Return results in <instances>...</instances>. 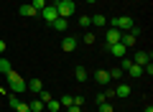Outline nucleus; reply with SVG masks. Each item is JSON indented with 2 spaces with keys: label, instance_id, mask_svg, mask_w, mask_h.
Returning a JSON list of instances; mask_svg holds the SVG:
<instances>
[{
  "label": "nucleus",
  "instance_id": "nucleus-1",
  "mask_svg": "<svg viewBox=\"0 0 153 112\" xmlns=\"http://www.w3.org/2000/svg\"><path fill=\"white\" fill-rule=\"evenodd\" d=\"M5 79H8V84H10V92H13V94H23V92L28 89L26 79H23V76L18 74V71H13V69L5 74Z\"/></svg>",
  "mask_w": 153,
  "mask_h": 112
},
{
  "label": "nucleus",
  "instance_id": "nucleus-2",
  "mask_svg": "<svg viewBox=\"0 0 153 112\" xmlns=\"http://www.w3.org/2000/svg\"><path fill=\"white\" fill-rule=\"evenodd\" d=\"M54 8H56V13H59V18H69V16H74V10H76V5L71 0H54Z\"/></svg>",
  "mask_w": 153,
  "mask_h": 112
},
{
  "label": "nucleus",
  "instance_id": "nucleus-3",
  "mask_svg": "<svg viewBox=\"0 0 153 112\" xmlns=\"http://www.w3.org/2000/svg\"><path fill=\"white\" fill-rule=\"evenodd\" d=\"M112 26L117 28V31H123V33H125V31H130V28L135 26V23H133V18H130V16H117V18L112 21Z\"/></svg>",
  "mask_w": 153,
  "mask_h": 112
},
{
  "label": "nucleus",
  "instance_id": "nucleus-4",
  "mask_svg": "<svg viewBox=\"0 0 153 112\" xmlns=\"http://www.w3.org/2000/svg\"><path fill=\"white\" fill-rule=\"evenodd\" d=\"M38 16H41V18H44V21H46V23H49V26H51V23H54L56 18H59V13H56V8H54V3H51V5H46V8H41V10H38Z\"/></svg>",
  "mask_w": 153,
  "mask_h": 112
},
{
  "label": "nucleus",
  "instance_id": "nucleus-5",
  "mask_svg": "<svg viewBox=\"0 0 153 112\" xmlns=\"http://www.w3.org/2000/svg\"><path fill=\"white\" fill-rule=\"evenodd\" d=\"M130 61H133V64H138V66H148V64H151V53H148V51H138Z\"/></svg>",
  "mask_w": 153,
  "mask_h": 112
},
{
  "label": "nucleus",
  "instance_id": "nucleus-6",
  "mask_svg": "<svg viewBox=\"0 0 153 112\" xmlns=\"http://www.w3.org/2000/svg\"><path fill=\"white\" fill-rule=\"evenodd\" d=\"M105 48H107V53H112V56H125V53H128V48L123 46L120 41H117V43H112V46H105Z\"/></svg>",
  "mask_w": 153,
  "mask_h": 112
},
{
  "label": "nucleus",
  "instance_id": "nucleus-7",
  "mask_svg": "<svg viewBox=\"0 0 153 112\" xmlns=\"http://www.w3.org/2000/svg\"><path fill=\"white\" fill-rule=\"evenodd\" d=\"M51 28H54L56 33H66V28H69V18H56V21L51 23Z\"/></svg>",
  "mask_w": 153,
  "mask_h": 112
},
{
  "label": "nucleus",
  "instance_id": "nucleus-8",
  "mask_svg": "<svg viewBox=\"0 0 153 112\" xmlns=\"http://www.w3.org/2000/svg\"><path fill=\"white\" fill-rule=\"evenodd\" d=\"M120 36H123V31H117V28H110V31H107V43H105V46H112V43H117V41H120Z\"/></svg>",
  "mask_w": 153,
  "mask_h": 112
},
{
  "label": "nucleus",
  "instance_id": "nucleus-9",
  "mask_svg": "<svg viewBox=\"0 0 153 112\" xmlns=\"http://www.w3.org/2000/svg\"><path fill=\"white\" fill-rule=\"evenodd\" d=\"M61 48H64L66 53H71L76 48V38L74 36H64V41H61Z\"/></svg>",
  "mask_w": 153,
  "mask_h": 112
},
{
  "label": "nucleus",
  "instance_id": "nucleus-10",
  "mask_svg": "<svg viewBox=\"0 0 153 112\" xmlns=\"http://www.w3.org/2000/svg\"><path fill=\"white\" fill-rule=\"evenodd\" d=\"M21 16H26V18H33V16H38V10L31 5V3H23V5H21Z\"/></svg>",
  "mask_w": 153,
  "mask_h": 112
},
{
  "label": "nucleus",
  "instance_id": "nucleus-11",
  "mask_svg": "<svg viewBox=\"0 0 153 112\" xmlns=\"http://www.w3.org/2000/svg\"><path fill=\"white\" fill-rule=\"evenodd\" d=\"M94 79H97V84H107V82H110V71L107 69H100L97 74H94Z\"/></svg>",
  "mask_w": 153,
  "mask_h": 112
},
{
  "label": "nucleus",
  "instance_id": "nucleus-12",
  "mask_svg": "<svg viewBox=\"0 0 153 112\" xmlns=\"http://www.w3.org/2000/svg\"><path fill=\"white\" fill-rule=\"evenodd\" d=\"M74 79L76 82H87V69H84V66H76L74 69Z\"/></svg>",
  "mask_w": 153,
  "mask_h": 112
},
{
  "label": "nucleus",
  "instance_id": "nucleus-13",
  "mask_svg": "<svg viewBox=\"0 0 153 112\" xmlns=\"http://www.w3.org/2000/svg\"><path fill=\"white\" fill-rule=\"evenodd\" d=\"M46 107H49V112H61V102H59V99H54V97L46 102Z\"/></svg>",
  "mask_w": 153,
  "mask_h": 112
},
{
  "label": "nucleus",
  "instance_id": "nucleus-14",
  "mask_svg": "<svg viewBox=\"0 0 153 112\" xmlns=\"http://www.w3.org/2000/svg\"><path fill=\"white\" fill-rule=\"evenodd\" d=\"M28 89H31V92H36V94H38V92L44 89V84H41V79H31V82H28Z\"/></svg>",
  "mask_w": 153,
  "mask_h": 112
},
{
  "label": "nucleus",
  "instance_id": "nucleus-15",
  "mask_svg": "<svg viewBox=\"0 0 153 112\" xmlns=\"http://www.w3.org/2000/svg\"><path fill=\"white\" fill-rule=\"evenodd\" d=\"M115 97H130V87H128V84H120L117 89H115Z\"/></svg>",
  "mask_w": 153,
  "mask_h": 112
},
{
  "label": "nucleus",
  "instance_id": "nucleus-16",
  "mask_svg": "<svg viewBox=\"0 0 153 112\" xmlns=\"http://www.w3.org/2000/svg\"><path fill=\"white\" fill-rule=\"evenodd\" d=\"M28 107H31V112H41V110H44V102H41V99L36 97L33 102H28Z\"/></svg>",
  "mask_w": 153,
  "mask_h": 112
},
{
  "label": "nucleus",
  "instance_id": "nucleus-17",
  "mask_svg": "<svg viewBox=\"0 0 153 112\" xmlns=\"http://www.w3.org/2000/svg\"><path fill=\"white\" fill-rule=\"evenodd\" d=\"M10 69H13V66H10V61H8L5 56H0V71H3V74H8Z\"/></svg>",
  "mask_w": 153,
  "mask_h": 112
},
{
  "label": "nucleus",
  "instance_id": "nucleus-18",
  "mask_svg": "<svg viewBox=\"0 0 153 112\" xmlns=\"http://www.w3.org/2000/svg\"><path fill=\"white\" fill-rule=\"evenodd\" d=\"M92 26H107V18L105 16H92Z\"/></svg>",
  "mask_w": 153,
  "mask_h": 112
},
{
  "label": "nucleus",
  "instance_id": "nucleus-19",
  "mask_svg": "<svg viewBox=\"0 0 153 112\" xmlns=\"http://www.w3.org/2000/svg\"><path fill=\"white\" fill-rule=\"evenodd\" d=\"M79 26H82V28H89V26H92V16H82V18H79Z\"/></svg>",
  "mask_w": 153,
  "mask_h": 112
},
{
  "label": "nucleus",
  "instance_id": "nucleus-20",
  "mask_svg": "<svg viewBox=\"0 0 153 112\" xmlns=\"http://www.w3.org/2000/svg\"><path fill=\"white\" fill-rule=\"evenodd\" d=\"M61 107H71V105H74V97H69V94H64V97H61Z\"/></svg>",
  "mask_w": 153,
  "mask_h": 112
},
{
  "label": "nucleus",
  "instance_id": "nucleus-21",
  "mask_svg": "<svg viewBox=\"0 0 153 112\" xmlns=\"http://www.w3.org/2000/svg\"><path fill=\"white\" fill-rule=\"evenodd\" d=\"M123 74H125V71H123L120 66H117V69H110V79H120Z\"/></svg>",
  "mask_w": 153,
  "mask_h": 112
},
{
  "label": "nucleus",
  "instance_id": "nucleus-22",
  "mask_svg": "<svg viewBox=\"0 0 153 112\" xmlns=\"http://www.w3.org/2000/svg\"><path fill=\"white\" fill-rule=\"evenodd\" d=\"M16 112H31L28 102H18V105H16Z\"/></svg>",
  "mask_w": 153,
  "mask_h": 112
},
{
  "label": "nucleus",
  "instance_id": "nucleus-23",
  "mask_svg": "<svg viewBox=\"0 0 153 112\" xmlns=\"http://www.w3.org/2000/svg\"><path fill=\"white\" fill-rule=\"evenodd\" d=\"M38 99H41V102H44V105H46V102L51 99V94H49V92H46V89H41V92H38Z\"/></svg>",
  "mask_w": 153,
  "mask_h": 112
},
{
  "label": "nucleus",
  "instance_id": "nucleus-24",
  "mask_svg": "<svg viewBox=\"0 0 153 112\" xmlns=\"http://www.w3.org/2000/svg\"><path fill=\"white\" fill-rule=\"evenodd\" d=\"M31 5L36 8V10H41V8H46V0H31Z\"/></svg>",
  "mask_w": 153,
  "mask_h": 112
},
{
  "label": "nucleus",
  "instance_id": "nucleus-25",
  "mask_svg": "<svg viewBox=\"0 0 153 112\" xmlns=\"http://www.w3.org/2000/svg\"><path fill=\"white\" fill-rule=\"evenodd\" d=\"M94 102H97V105H102V102H107V94H105V92H100V94H94Z\"/></svg>",
  "mask_w": 153,
  "mask_h": 112
},
{
  "label": "nucleus",
  "instance_id": "nucleus-26",
  "mask_svg": "<svg viewBox=\"0 0 153 112\" xmlns=\"http://www.w3.org/2000/svg\"><path fill=\"white\" fill-rule=\"evenodd\" d=\"M8 102H10V107H13V110H16V105H18V102H21V99H18V94H8Z\"/></svg>",
  "mask_w": 153,
  "mask_h": 112
},
{
  "label": "nucleus",
  "instance_id": "nucleus-27",
  "mask_svg": "<svg viewBox=\"0 0 153 112\" xmlns=\"http://www.w3.org/2000/svg\"><path fill=\"white\" fill-rule=\"evenodd\" d=\"M100 112H112V105H110V102H102V105H100Z\"/></svg>",
  "mask_w": 153,
  "mask_h": 112
},
{
  "label": "nucleus",
  "instance_id": "nucleus-28",
  "mask_svg": "<svg viewBox=\"0 0 153 112\" xmlns=\"http://www.w3.org/2000/svg\"><path fill=\"white\" fill-rule=\"evenodd\" d=\"M84 43H87V46H89V43H94V36L89 31H87V36H84Z\"/></svg>",
  "mask_w": 153,
  "mask_h": 112
},
{
  "label": "nucleus",
  "instance_id": "nucleus-29",
  "mask_svg": "<svg viewBox=\"0 0 153 112\" xmlns=\"http://www.w3.org/2000/svg\"><path fill=\"white\" fill-rule=\"evenodd\" d=\"M66 112H82V107H76V105H71V107H66Z\"/></svg>",
  "mask_w": 153,
  "mask_h": 112
},
{
  "label": "nucleus",
  "instance_id": "nucleus-30",
  "mask_svg": "<svg viewBox=\"0 0 153 112\" xmlns=\"http://www.w3.org/2000/svg\"><path fill=\"white\" fill-rule=\"evenodd\" d=\"M0 53H5V41H0Z\"/></svg>",
  "mask_w": 153,
  "mask_h": 112
},
{
  "label": "nucleus",
  "instance_id": "nucleus-31",
  "mask_svg": "<svg viewBox=\"0 0 153 112\" xmlns=\"http://www.w3.org/2000/svg\"><path fill=\"white\" fill-rule=\"evenodd\" d=\"M146 112H153V107H151V105H148V107H146Z\"/></svg>",
  "mask_w": 153,
  "mask_h": 112
},
{
  "label": "nucleus",
  "instance_id": "nucleus-32",
  "mask_svg": "<svg viewBox=\"0 0 153 112\" xmlns=\"http://www.w3.org/2000/svg\"><path fill=\"white\" fill-rule=\"evenodd\" d=\"M87 3H97V0H87Z\"/></svg>",
  "mask_w": 153,
  "mask_h": 112
}]
</instances>
